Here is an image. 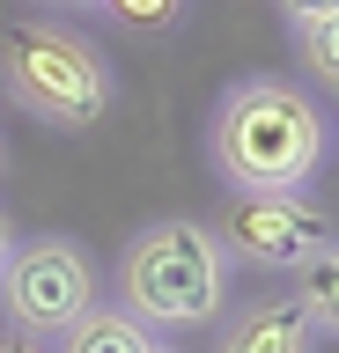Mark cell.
<instances>
[{
  "instance_id": "cell-1",
  "label": "cell",
  "mask_w": 339,
  "mask_h": 353,
  "mask_svg": "<svg viewBox=\"0 0 339 353\" xmlns=\"http://www.w3.org/2000/svg\"><path fill=\"white\" fill-rule=\"evenodd\" d=\"M206 162L229 192H302L325 162V118L295 81L251 74L214 103Z\"/></svg>"
},
{
  "instance_id": "cell-2",
  "label": "cell",
  "mask_w": 339,
  "mask_h": 353,
  "mask_svg": "<svg viewBox=\"0 0 339 353\" xmlns=\"http://www.w3.org/2000/svg\"><path fill=\"white\" fill-rule=\"evenodd\" d=\"M222 302H229V250L214 236V221L170 214L126 236L118 309H133L148 331H200L222 316Z\"/></svg>"
},
{
  "instance_id": "cell-3",
  "label": "cell",
  "mask_w": 339,
  "mask_h": 353,
  "mask_svg": "<svg viewBox=\"0 0 339 353\" xmlns=\"http://www.w3.org/2000/svg\"><path fill=\"white\" fill-rule=\"evenodd\" d=\"M0 88L23 118H37L52 132H89L118 103L111 59L59 22H15L0 37Z\"/></svg>"
},
{
  "instance_id": "cell-4",
  "label": "cell",
  "mask_w": 339,
  "mask_h": 353,
  "mask_svg": "<svg viewBox=\"0 0 339 353\" xmlns=\"http://www.w3.org/2000/svg\"><path fill=\"white\" fill-rule=\"evenodd\" d=\"M0 309H8V331H30V339H59L74 316L96 309V265L74 236H15L8 265H0Z\"/></svg>"
},
{
  "instance_id": "cell-5",
  "label": "cell",
  "mask_w": 339,
  "mask_h": 353,
  "mask_svg": "<svg viewBox=\"0 0 339 353\" xmlns=\"http://www.w3.org/2000/svg\"><path fill=\"white\" fill-rule=\"evenodd\" d=\"M214 236L229 265H258V272H302L317 250H332V228L302 192H236Z\"/></svg>"
},
{
  "instance_id": "cell-6",
  "label": "cell",
  "mask_w": 339,
  "mask_h": 353,
  "mask_svg": "<svg viewBox=\"0 0 339 353\" xmlns=\"http://www.w3.org/2000/svg\"><path fill=\"white\" fill-rule=\"evenodd\" d=\"M214 353H317V324L302 294H258L222 324Z\"/></svg>"
},
{
  "instance_id": "cell-7",
  "label": "cell",
  "mask_w": 339,
  "mask_h": 353,
  "mask_svg": "<svg viewBox=\"0 0 339 353\" xmlns=\"http://www.w3.org/2000/svg\"><path fill=\"white\" fill-rule=\"evenodd\" d=\"M52 353H162V346H155V331L140 324L133 309H104L96 302L89 316H74V324L52 339Z\"/></svg>"
},
{
  "instance_id": "cell-8",
  "label": "cell",
  "mask_w": 339,
  "mask_h": 353,
  "mask_svg": "<svg viewBox=\"0 0 339 353\" xmlns=\"http://www.w3.org/2000/svg\"><path fill=\"white\" fill-rule=\"evenodd\" d=\"M302 309H310V324L325 339H339V243L302 265Z\"/></svg>"
},
{
  "instance_id": "cell-9",
  "label": "cell",
  "mask_w": 339,
  "mask_h": 353,
  "mask_svg": "<svg viewBox=\"0 0 339 353\" xmlns=\"http://www.w3.org/2000/svg\"><path fill=\"white\" fill-rule=\"evenodd\" d=\"M295 52H302V66H310L325 88H339V15H317L295 30Z\"/></svg>"
},
{
  "instance_id": "cell-10",
  "label": "cell",
  "mask_w": 339,
  "mask_h": 353,
  "mask_svg": "<svg viewBox=\"0 0 339 353\" xmlns=\"http://www.w3.org/2000/svg\"><path fill=\"white\" fill-rule=\"evenodd\" d=\"M96 8H111L126 30H140V37H170L184 15H192V0H96Z\"/></svg>"
},
{
  "instance_id": "cell-11",
  "label": "cell",
  "mask_w": 339,
  "mask_h": 353,
  "mask_svg": "<svg viewBox=\"0 0 339 353\" xmlns=\"http://www.w3.org/2000/svg\"><path fill=\"white\" fill-rule=\"evenodd\" d=\"M280 15L302 30V22H317V15H339V0H280Z\"/></svg>"
},
{
  "instance_id": "cell-12",
  "label": "cell",
  "mask_w": 339,
  "mask_h": 353,
  "mask_svg": "<svg viewBox=\"0 0 339 353\" xmlns=\"http://www.w3.org/2000/svg\"><path fill=\"white\" fill-rule=\"evenodd\" d=\"M0 353H52L45 339H30V331H8V339H0Z\"/></svg>"
},
{
  "instance_id": "cell-13",
  "label": "cell",
  "mask_w": 339,
  "mask_h": 353,
  "mask_svg": "<svg viewBox=\"0 0 339 353\" xmlns=\"http://www.w3.org/2000/svg\"><path fill=\"white\" fill-rule=\"evenodd\" d=\"M8 250H15V221L0 214V265H8Z\"/></svg>"
},
{
  "instance_id": "cell-14",
  "label": "cell",
  "mask_w": 339,
  "mask_h": 353,
  "mask_svg": "<svg viewBox=\"0 0 339 353\" xmlns=\"http://www.w3.org/2000/svg\"><path fill=\"white\" fill-rule=\"evenodd\" d=\"M45 8H74V0H45Z\"/></svg>"
},
{
  "instance_id": "cell-15",
  "label": "cell",
  "mask_w": 339,
  "mask_h": 353,
  "mask_svg": "<svg viewBox=\"0 0 339 353\" xmlns=\"http://www.w3.org/2000/svg\"><path fill=\"white\" fill-rule=\"evenodd\" d=\"M0 170H8V148H0Z\"/></svg>"
}]
</instances>
